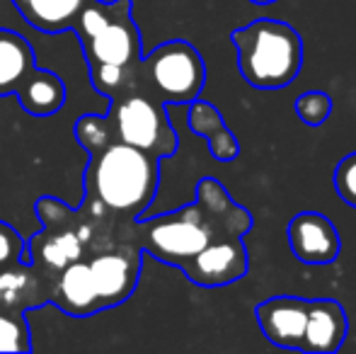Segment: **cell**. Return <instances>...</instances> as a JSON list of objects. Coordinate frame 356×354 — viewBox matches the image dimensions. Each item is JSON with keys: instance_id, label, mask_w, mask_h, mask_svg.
Wrapping results in <instances>:
<instances>
[{"instance_id": "1", "label": "cell", "mask_w": 356, "mask_h": 354, "mask_svg": "<svg viewBox=\"0 0 356 354\" xmlns=\"http://www.w3.org/2000/svg\"><path fill=\"white\" fill-rule=\"evenodd\" d=\"M254 226L252 211L233 202L228 189L213 177L197 184V199L177 211L131 221V241L165 265L182 267L209 243L225 236H248Z\"/></svg>"}, {"instance_id": "2", "label": "cell", "mask_w": 356, "mask_h": 354, "mask_svg": "<svg viewBox=\"0 0 356 354\" xmlns=\"http://www.w3.org/2000/svg\"><path fill=\"white\" fill-rule=\"evenodd\" d=\"M73 32L83 42L95 90L107 97L129 92L141 61V32L131 15V0H90L80 10Z\"/></svg>"}, {"instance_id": "3", "label": "cell", "mask_w": 356, "mask_h": 354, "mask_svg": "<svg viewBox=\"0 0 356 354\" xmlns=\"http://www.w3.org/2000/svg\"><path fill=\"white\" fill-rule=\"evenodd\" d=\"M88 199L90 204L122 221H138V216L155 199L160 182V161L141 148L122 141H109L90 153ZM95 216V218H99Z\"/></svg>"}, {"instance_id": "4", "label": "cell", "mask_w": 356, "mask_h": 354, "mask_svg": "<svg viewBox=\"0 0 356 354\" xmlns=\"http://www.w3.org/2000/svg\"><path fill=\"white\" fill-rule=\"evenodd\" d=\"M254 318L272 345L303 354H334L349 332L347 311L334 298L272 296L257 303Z\"/></svg>"}, {"instance_id": "5", "label": "cell", "mask_w": 356, "mask_h": 354, "mask_svg": "<svg viewBox=\"0 0 356 354\" xmlns=\"http://www.w3.org/2000/svg\"><path fill=\"white\" fill-rule=\"evenodd\" d=\"M238 51V71L254 90H282L303 66V39L289 22L259 17L230 32Z\"/></svg>"}, {"instance_id": "6", "label": "cell", "mask_w": 356, "mask_h": 354, "mask_svg": "<svg viewBox=\"0 0 356 354\" xmlns=\"http://www.w3.org/2000/svg\"><path fill=\"white\" fill-rule=\"evenodd\" d=\"M204 83L207 63L202 54L184 39H172L153 49L148 56H141L134 71L131 90L175 107L194 102L202 95Z\"/></svg>"}, {"instance_id": "7", "label": "cell", "mask_w": 356, "mask_h": 354, "mask_svg": "<svg viewBox=\"0 0 356 354\" xmlns=\"http://www.w3.org/2000/svg\"><path fill=\"white\" fill-rule=\"evenodd\" d=\"M3 95H17L22 109L32 117H51L66 102L63 81L37 66L32 44L13 29H0V97Z\"/></svg>"}, {"instance_id": "8", "label": "cell", "mask_w": 356, "mask_h": 354, "mask_svg": "<svg viewBox=\"0 0 356 354\" xmlns=\"http://www.w3.org/2000/svg\"><path fill=\"white\" fill-rule=\"evenodd\" d=\"M107 122L112 141L141 148L158 161L175 156L177 151V131L170 124L168 104L138 90H129L119 97H112Z\"/></svg>"}, {"instance_id": "9", "label": "cell", "mask_w": 356, "mask_h": 354, "mask_svg": "<svg viewBox=\"0 0 356 354\" xmlns=\"http://www.w3.org/2000/svg\"><path fill=\"white\" fill-rule=\"evenodd\" d=\"M143 250L134 243L124 241L112 250L97 252L88 260L90 277L97 291L99 308H114L134 293L141 274Z\"/></svg>"}, {"instance_id": "10", "label": "cell", "mask_w": 356, "mask_h": 354, "mask_svg": "<svg viewBox=\"0 0 356 354\" xmlns=\"http://www.w3.org/2000/svg\"><path fill=\"white\" fill-rule=\"evenodd\" d=\"M192 284L204 289L228 287L250 272V252L245 236H225L209 243L202 252L179 267Z\"/></svg>"}, {"instance_id": "11", "label": "cell", "mask_w": 356, "mask_h": 354, "mask_svg": "<svg viewBox=\"0 0 356 354\" xmlns=\"http://www.w3.org/2000/svg\"><path fill=\"white\" fill-rule=\"evenodd\" d=\"M291 252L303 265H332L342 252V238L325 214L300 211L289 221Z\"/></svg>"}, {"instance_id": "12", "label": "cell", "mask_w": 356, "mask_h": 354, "mask_svg": "<svg viewBox=\"0 0 356 354\" xmlns=\"http://www.w3.org/2000/svg\"><path fill=\"white\" fill-rule=\"evenodd\" d=\"M54 277L34 267L32 262H19L0 272V311L24 313L49 301Z\"/></svg>"}, {"instance_id": "13", "label": "cell", "mask_w": 356, "mask_h": 354, "mask_svg": "<svg viewBox=\"0 0 356 354\" xmlns=\"http://www.w3.org/2000/svg\"><path fill=\"white\" fill-rule=\"evenodd\" d=\"M49 303L58 306L63 313L73 318H88L95 316L99 308L97 291H95L92 277H90L88 260H75L68 267H63L54 279L51 293H49Z\"/></svg>"}, {"instance_id": "14", "label": "cell", "mask_w": 356, "mask_h": 354, "mask_svg": "<svg viewBox=\"0 0 356 354\" xmlns=\"http://www.w3.org/2000/svg\"><path fill=\"white\" fill-rule=\"evenodd\" d=\"M83 250L85 246L75 233V228L61 226V221H47V231L37 233L34 241L29 243V257H32L29 262L56 279V274L63 267L83 257Z\"/></svg>"}, {"instance_id": "15", "label": "cell", "mask_w": 356, "mask_h": 354, "mask_svg": "<svg viewBox=\"0 0 356 354\" xmlns=\"http://www.w3.org/2000/svg\"><path fill=\"white\" fill-rule=\"evenodd\" d=\"M189 129L197 136L207 138L209 153L213 156V161L218 163H233L240 156V143L235 138V134L225 127L223 114L213 107L211 102H202L194 99L189 102Z\"/></svg>"}, {"instance_id": "16", "label": "cell", "mask_w": 356, "mask_h": 354, "mask_svg": "<svg viewBox=\"0 0 356 354\" xmlns=\"http://www.w3.org/2000/svg\"><path fill=\"white\" fill-rule=\"evenodd\" d=\"M13 3L34 29L56 34L73 29L80 10L90 0H13Z\"/></svg>"}, {"instance_id": "17", "label": "cell", "mask_w": 356, "mask_h": 354, "mask_svg": "<svg viewBox=\"0 0 356 354\" xmlns=\"http://www.w3.org/2000/svg\"><path fill=\"white\" fill-rule=\"evenodd\" d=\"M0 352H32V332L24 313L0 311Z\"/></svg>"}, {"instance_id": "18", "label": "cell", "mask_w": 356, "mask_h": 354, "mask_svg": "<svg viewBox=\"0 0 356 354\" xmlns=\"http://www.w3.org/2000/svg\"><path fill=\"white\" fill-rule=\"evenodd\" d=\"M293 109L305 127H323L332 114V97L323 90H308L296 97Z\"/></svg>"}, {"instance_id": "19", "label": "cell", "mask_w": 356, "mask_h": 354, "mask_svg": "<svg viewBox=\"0 0 356 354\" xmlns=\"http://www.w3.org/2000/svg\"><path fill=\"white\" fill-rule=\"evenodd\" d=\"M75 138L80 146H85L90 153L102 148L104 143L112 141V131H109L107 117H97V114H85L75 124Z\"/></svg>"}, {"instance_id": "20", "label": "cell", "mask_w": 356, "mask_h": 354, "mask_svg": "<svg viewBox=\"0 0 356 354\" xmlns=\"http://www.w3.org/2000/svg\"><path fill=\"white\" fill-rule=\"evenodd\" d=\"M29 260V243L8 221H0V272Z\"/></svg>"}, {"instance_id": "21", "label": "cell", "mask_w": 356, "mask_h": 354, "mask_svg": "<svg viewBox=\"0 0 356 354\" xmlns=\"http://www.w3.org/2000/svg\"><path fill=\"white\" fill-rule=\"evenodd\" d=\"M332 184L337 197L342 199L347 207L356 209V151L344 156L342 161L337 163L332 175Z\"/></svg>"}, {"instance_id": "22", "label": "cell", "mask_w": 356, "mask_h": 354, "mask_svg": "<svg viewBox=\"0 0 356 354\" xmlns=\"http://www.w3.org/2000/svg\"><path fill=\"white\" fill-rule=\"evenodd\" d=\"M252 5H272V3H277V0H250Z\"/></svg>"}]
</instances>
